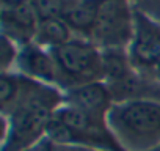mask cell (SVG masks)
<instances>
[{"label": "cell", "mask_w": 160, "mask_h": 151, "mask_svg": "<svg viewBox=\"0 0 160 151\" xmlns=\"http://www.w3.org/2000/svg\"><path fill=\"white\" fill-rule=\"evenodd\" d=\"M75 0H30L39 21L49 19H64Z\"/></svg>", "instance_id": "cell-9"}, {"label": "cell", "mask_w": 160, "mask_h": 151, "mask_svg": "<svg viewBox=\"0 0 160 151\" xmlns=\"http://www.w3.org/2000/svg\"><path fill=\"white\" fill-rule=\"evenodd\" d=\"M105 118L110 134L127 151H152L160 146V102L148 99L113 102Z\"/></svg>", "instance_id": "cell-1"}, {"label": "cell", "mask_w": 160, "mask_h": 151, "mask_svg": "<svg viewBox=\"0 0 160 151\" xmlns=\"http://www.w3.org/2000/svg\"><path fill=\"white\" fill-rule=\"evenodd\" d=\"M72 30L66 24L64 19H49V21H39L36 36H35V44L52 50L57 49L72 39Z\"/></svg>", "instance_id": "cell-8"}, {"label": "cell", "mask_w": 160, "mask_h": 151, "mask_svg": "<svg viewBox=\"0 0 160 151\" xmlns=\"http://www.w3.org/2000/svg\"><path fill=\"white\" fill-rule=\"evenodd\" d=\"M19 49H16V43L8 36L2 35V46H0V61H2V71L8 72V69L18 63Z\"/></svg>", "instance_id": "cell-10"}, {"label": "cell", "mask_w": 160, "mask_h": 151, "mask_svg": "<svg viewBox=\"0 0 160 151\" xmlns=\"http://www.w3.org/2000/svg\"><path fill=\"white\" fill-rule=\"evenodd\" d=\"M101 3L102 0H75V3L64 16L66 24L72 32L90 36L98 22Z\"/></svg>", "instance_id": "cell-7"}, {"label": "cell", "mask_w": 160, "mask_h": 151, "mask_svg": "<svg viewBox=\"0 0 160 151\" xmlns=\"http://www.w3.org/2000/svg\"><path fill=\"white\" fill-rule=\"evenodd\" d=\"M30 0H2L3 5H21V3H27Z\"/></svg>", "instance_id": "cell-11"}, {"label": "cell", "mask_w": 160, "mask_h": 151, "mask_svg": "<svg viewBox=\"0 0 160 151\" xmlns=\"http://www.w3.org/2000/svg\"><path fill=\"white\" fill-rule=\"evenodd\" d=\"M16 65L25 77L61 85V74L52 52L38 44L24 46L19 50Z\"/></svg>", "instance_id": "cell-4"}, {"label": "cell", "mask_w": 160, "mask_h": 151, "mask_svg": "<svg viewBox=\"0 0 160 151\" xmlns=\"http://www.w3.org/2000/svg\"><path fill=\"white\" fill-rule=\"evenodd\" d=\"M38 24L39 19L30 2L21 5H3L2 8L3 35L14 43L24 46L32 44L36 36Z\"/></svg>", "instance_id": "cell-5"}, {"label": "cell", "mask_w": 160, "mask_h": 151, "mask_svg": "<svg viewBox=\"0 0 160 151\" xmlns=\"http://www.w3.org/2000/svg\"><path fill=\"white\" fill-rule=\"evenodd\" d=\"M66 104L78 107L98 117H107V112L113 106V96L107 84L88 82L66 90Z\"/></svg>", "instance_id": "cell-6"}, {"label": "cell", "mask_w": 160, "mask_h": 151, "mask_svg": "<svg viewBox=\"0 0 160 151\" xmlns=\"http://www.w3.org/2000/svg\"><path fill=\"white\" fill-rule=\"evenodd\" d=\"M152 69H155V71H158V72H160V47H158L157 58H155V63H154V68H152Z\"/></svg>", "instance_id": "cell-12"}, {"label": "cell", "mask_w": 160, "mask_h": 151, "mask_svg": "<svg viewBox=\"0 0 160 151\" xmlns=\"http://www.w3.org/2000/svg\"><path fill=\"white\" fill-rule=\"evenodd\" d=\"M135 35V21L127 0H102L91 43L105 49H124Z\"/></svg>", "instance_id": "cell-3"}, {"label": "cell", "mask_w": 160, "mask_h": 151, "mask_svg": "<svg viewBox=\"0 0 160 151\" xmlns=\"http://www.w3.org/2000/svg\"><path fill=\"white\" fill-rule=\"evenodd\" d=\"M152 151H160V146H157L155 149H152Z\"/></svg>", "instance_id": "cell-13"}, {"label": "cell", "mask_w": 160, "mask_h": 151, "mask_svg": "<svg viewBox=\"0 0 160 151\" xmlns=\"http://www.w3.org/2000/svg\"><path fill=\"white\" fill-rule=\"evenodd\" d=\"M60 74L61 85L72 88L88 82H98L104 79L102 69V50L91 41L71 39L69 43L50 50Z\"/></svg>", "instance_id": "cell-2"}]
</instances>
